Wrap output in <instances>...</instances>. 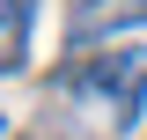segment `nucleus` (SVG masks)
<instances>
[{"label":"nucleus","instance_id":"f257e3e1","mask_svg":"<svg viewBox=\"0 0 147 140\" xmlns=\"http://www.w3.org/2000/svg\"><path fill=\"white\" fill-rule=\"evenodd\" d=\"M59 88H66V103H81L96 125L132 133V125H140V111H147V44H110V52H88Z\"/></svg>","mask_w":147,"mask_h":140},{"label":"nucleus","instance_id":"f03ea898","mask_svg":"<svg viewBox=\"0 0 147 140\" xmlns=\"http://www.w3.org/2000/svg\"><path fill=\"white\" fill-rule=\"evenodd\" d=\"M132 22H147V0H81L74 7V44H96L103 30H132Z\"/></svg>","mask_w":147,"mask_h":140},{"label":"nucleus","instance_id":"7ed1b4c3","mask_svg":"<svg viewBox=\"0 0 147 140\" xmlns=\"http://www.w3.org/2000/svg\"><path fill=\"white\" fill-rule=\"evenodd\" d=\"M30 22H37V0H0V74L30 59Z\"/></svg>","mask_w":147,"mask_h":140},{"label":"nucleus","instance_id":"20e7f679","mask_svg":"<svg viewBox=\"0 0 147 140\" xmlns=\"http://www.w3.org/2000/svg\"><path fill=\"white\" fill-rule=\"evenodd\" d=\"M0 133H7V111H0Z\"/></svg>","mask_w":147,"mask_h":140}]
</instances>
